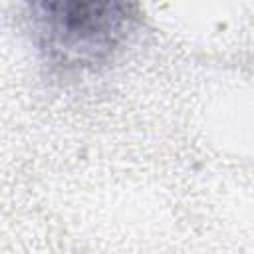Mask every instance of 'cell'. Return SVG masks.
Segmentation results:
<instances>
[{"mask_svg": "<svg viewBox=\"0 0 254 254\" xmlns=\"http://www.w3.org/2000/svg\"><path fill=\"white\" fill-rule=\"evenodd\" d=\"M44 58L64 71L109 64L141 24L139 0H24Z\"/></svg>", "mask_w": 254, "mask_h": 254, "instance_id": "1", "label": "cell"}]
</instances>
